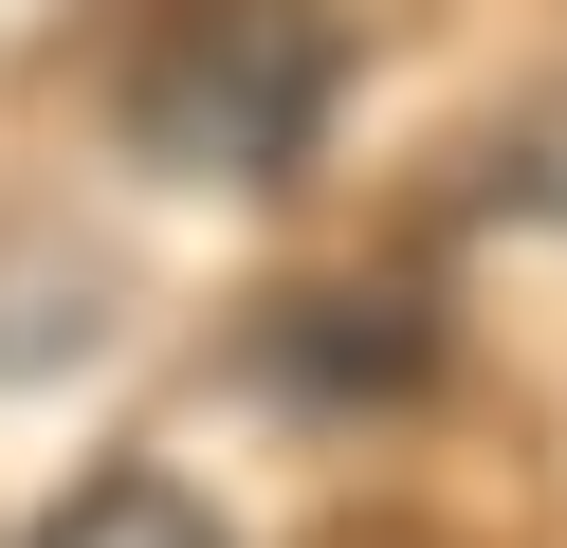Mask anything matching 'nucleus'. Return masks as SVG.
Returning a JSON list of instances; mask_svg holds the SVG:
<instances>
[{
  "label": "nucleus",
  "instance_id": "f03ea898",
  "mask_svg": "<svg viewBox=\"0 0 567 548\" xmlns=\"http://www.w3.org/2000/svg\"><path fill=\"white\" fill-rule=\"evenodd\" d=\"M257 365L293 402H330V421H367V402H421V365H440V292L421 275H367V292H311V311L257 329Z\"/></svg>",
  "mask_w": 567,
  "mask_h": 548
},
{
  "label": "nucleus",
  "instance_id": "7ed1b4c3",
  "mask_svg": "<svg viewBox=\"0 0 567 548\" xmlns=\"http://www.w3.org/2000/svg\"><path fill=\"white\" fill-rule=\"evenodd\" d=\"M19 548H238V530L184 494V475H147V457H128V475H74V494H55Z\"/></svg>",
  "mask_w": 567,
  "mask_h": 548
},
{
  "label": "nucleus",
  "instance_id": "f257e3e1",
  "mask_svg": "<svg viewBox=\"0 0 567 548\" xmlns=\"http://www.w3.org/2000/svg\"><path fill=\"white\" fill-rule=\"evenodd\" d=\"M330 92H348L330 0H165V37L128 55V165L257 201L330 146Z\"/></svg>",
  "mask_w": 567,
  "mask_h": 548
},
{
  "label": "nucleus",
  "instance_id": "20e7f679",
  "mask_svg": "<svg viewBox=\"0 0 567 548\" xmlns=\"http://www.w3.org/2000/svg\"><path fill=\"white\" fill-rule=\"evenodd\" d=\"M476 201H549V219H567V92H530V110H513V146L476 165Z\"/></svg>",
  "mask_w": 567,
  "mask_h": 548
}]
</instances>
